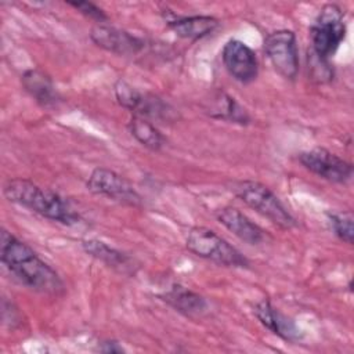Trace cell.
<instances>
[{"mask_svg":"<svg viewBox=\"0 0 354 354\" xmlns=\"http://www.w3.org/2000/svg\"><path fill=\"white\" fill-rule=\"evenodd\" d=\"M160 297L176 311L187 317H198L207 308L206 300L199 293L178 283L162 293Z\"/></svg>","mask_w":354,"mask_h":354,"instance_id":"9a60e30c","label":"cell"},{"mask_svg":"<svg viewBox=\"0 0 354 354\" xmlns=\"http://www.w3.org/2000/svg\"><path fill=\"white\" fill-rule=\"evenodd\" d=\"M82 246L86 253L98 259L100 261L105 263L108 267L122 272V274H134L136 264L134 260L127 256L126 253L106 245L98 239H86L82 242Z\"/></svg>","mask_w":354,"mask_h":354,"instance_id":"5bb4252c","label":"cell"},{"mask_svg":"<svg viewBox=\"0 0 354 354\" xmlns=\"http://www.w3.org/2000/svg\"><path fill=\"white\" fill-rule=\"evenodd\" d=\"M310 35L311 50L317 55L329 59L346 36L342 8L336 4L324 6L310 29Z\"/></svg>","mask_w":354,"mask_h":354,"instance_id":"5b68a950","label":"cell"},{"mask_svg":"<svg viewBox=\"0 0 354 354\" xmlns=\"http://www.w3.org/2000/svg\"><path fill=\"white\" fill-rule=\"evenodd\" d=\"M299 160L307 170L330 183L344 184L353 177L350 162L321 147L301 152Z\"/></svg>","mask_w":354,"mask_h":354,"instance_id":"9c48e42d","label":"cell"},{"mask_svg":"<svg viewBox=\"0 0 354 354\" xmlns=\"http://www.w3.org/2000/svg\"><path fill=\"white\" fill-rule=\"evenodd\" d=\"M87 189L95 195L105 196L129 206H141L142 199L134 187L120 174L105 167H97L87 180Z\"/></svg>","mask_w":354,"mask_h":354,"instance_id":"ba28073f","label":"cell"},{"mask_svg":"<svg viewBox=\"0 0 354 354\" xmlns=\"http://www.w3.org/2000/svg\"><path fill=\"white\" fill-rule=\"evenodd\" d=\"M232 189L243 203L281 228L290 230L296 227V218L267 185L253 180H242L236 181Z\"/></svg>","mask_w":354,"mask_h":354,"instance_id":"3957f363","label":"cell"},{"mask_svg":"<svg viewBox=\"0 0 354 354\" xmlns=\"http://www.w3.org/2000/svg\"><path fill=\"white\" fill-rule=\"evenodd\" d=\"M90 37L98 47L119 55H133L144 47V41L137 36L105 24L94 25Z\"/></svg>","mask_w":354,"mask_h":354,"instance_id":"8fae6325","label":"cell"},{"mask_svg":"<svg viewBox=\"0 0 354 354\" xmlns=\"http://www.w3.org/2000/svg\"><path fill=\"white\" fill-rule=\"evenodd\" d=\"M115 95L118 102L136 116L166 122L177 119V112L170 104L165 102L158 95L138 91L122 79L115 84Z\"/></svg>","mask_w":354,"mask_h":354,"instance_id":"8992f818","label":"cell"},{"mask_svg":"<svg viewBox=\"0 0 354 354\" xmlns=\"http://www.w3.org/2000/svg\"><path fill=\"white\" fill-rule=\"evenodd\" d=\"M264 51L272 68L285 79L295 80L299 72V50L296 35L289 29L268 33L264 39Z\"/></svg>","mask_w":354,"mask_h":354,"instance_id":"52a82bcc","label":"cell"},{"mask_svg":"<svg viewBox=\"0 0 354 354\" xmlns=\"http://www.w3.org/2000/svg\"><path fill=\"white\" fill-rule=\"evenodd\" d=\"M187 248L195 256L225 267H249L248 259L228 241L206 227H194L187 235Z\"/></svg>","mask_w":354,"mask_h":354,"instance_id":"277c9868","label":"cell"},{"mask_svg":"<svg viewBox=\"0 0 354 354\" xmlns=\"http://www.w3.org/2000/svg\"><path fill=\"white\" fill-rule=\"evenodd\" d=\"M0 260L22 285L32 290L57 295L64 289L57 271L7 230H1L0 234Z\"/></svg>","mask_w":354,"mask_h":354,"instance_id":"6da1fadb","label":"cell"},{"mask_svg":"<svg viewBox=\"0 0 354 354\" xmlns=\"http://www.w3.org/2000/svg\"><path fill=\"white\" fill-rule=\"evenodd\" d=\"M21 83L24 88L30 94V97L43 106L55 104L58 94L48 75L40 69H29L21 76Z\"/></svg>","mask_w":354,"mask_h":354,"instance_id":"ac0fdd59","label":"cell"},{"mask_svg":"<svg viewBox=\"0 0 354 354\" xmlns=\"http://www.w3.org/2000/svg\"><path fill=\"white\" fill-rule=\"evenodd\" d=\"M66 3H68V6L73 7L79 12H82L83 15L91 18V19H95L98 24H102L108 19L106 14L100 7H97L94 3H90V1H66Z\"/></svg>","mask_w":354,"mask_h":354,"instance_id":"7402d4cb","label":"cell"},{"mask_svg":"<svg viewBox=\"0 0 354 354\" xmlns=\"http://www.w3.org/2000/svg\"><path fill=\"white\" fill-rule=\"evenodd\" d=\"M254 315L268 330L286 342H297L301 339V333L295 322L277 310L270 300L263 299L254 306Z\"/></svg>","mask_w":354,"mask_h":354,"instance_id":"7c38bea8","label":"cell"},{"mask_svg":"<svg viewBox=\"0 0 354 354\" xmlns=\"http://www.w3.org/2000/svg\"><path fill=\"white\" fill-rule=\"evenodd\" d=\"M129 130L131 136L145 148L158 151L165 145V137L158 127L145 118L133 115L129 122Z\"/></svg>","mask_w":354,"mask_h":354,"instance_id":"d6986e66","label":"cell"},{"mask_svg":"<svg viewBox=\"0 0 354 354\" xmlns=\"http://www.w3.org/2000/svg\"><path fill=\"white\" fill-rule=\"evenodd\" d=\"M221 58L228 73L239 83L248 84L259 75V61L254 51L238 39L228 40L221 51Z\"/></svg>","mask_w":354,"mask_h":354,"instance_id":"30bf717a","label":"cell"},{"mask_svg":"<svg viewBox=\"0 0 354 354\" xmlns=\"http://www.w3.org/2000/svg\"><path fill=\"white\" fill-rule=\"evenodd\" d=\"M98 350L101 353H123L124 348L115 340H105L98 344Z\"/></svg>","mask_w":354,"mask_h":354,"instance_id":"603a6c76","label":"cell"},{"mask_svg":"<svg viewBox=\"0 0 354 354\" xmlns=\"http://www.w3.org/2000/svg\"><path fill=\"white\" fill-rule=\"evenodd\" d=\"M307 68L310 79L317 83H328L333 79V68L329 59L317 55L313 50H308L307 54Z\"/></svg>","mask_w":354,"mask_h":354,"instance_id":"44dd1931","label":"cell"},{"mask_svg":"<svg viewBox=\"0 0 354 354\" xmlns=\"http://www.w3.org/2000/svg\"><path fill=\"white\" fill-rule=\"evenodd\" d=\"M206 112L214 119L227 120L230 123H238V124L250 123V116L248 115L246 109L242 108L231 95L220 90H217L214 94L210 95L209 106H206Z\"/></svg>","mask_w":354,"mask_h":354,"instance_id":"e0dca14e","label":"cell"},{"mask_svg":"<svg viewBox=\"0 0 354 354\" xmlns=\"http://www.w3.org/2000/svg\"><path fill=\"white\" fill-rule=\"evenodd\" d=\"M3 194L10 202L26 207L48 220L65 225H73L80 220L79 213L57 192L43 188L28 178L17 177L7 180L3 185Z\"/></svg>","mask_w":354,"mask_h":354,"instance_id":"7a4b0ae2","label":"cell"},{"mask_svg":"<svg viewBox=\"0 0 354 354\" xmlns=\"http://www.w3.org/2000/svg\"><path fill=\"white\" fill-rule=\"evenodd\" d=\"M167 26L183 39H202L218 26V19L210 15H192V17H177L167 19Z\"/></svg>","mask_w":354,"mask_h":354,"instance_id":"2e32d148","label":"cell"},{"mask_svg":"<svg viewBox=\"0 0 354 354\" xmlns=\"http://www.w3.org/2000/svg\"><path fill=\"white\" fill-rule=\"evenodd\" d=\"M217 220L236 238L249 245H259L264 239L263 230L236 207L225 206L220 209L217 212Z\"/></svg>","mask_w":354,"mask_h":354,"instance_id":"4fadbf2b","label":"cell"},{"mask_svg":"<svg viewBox=\"0 0 354 354\" xmlns=\"http://www.w3.org/2000/svg\"><path fill=\"white\" fill-rule=\"evenodd\" d=\"M328 220H329L333 234L340 241H343L348 245H353V236H354L353 213L351 212H333V213L328 214Z\"/></svg>","mask_w":354,"mask_h":354,"instance_id":"ffe728a7","label":"cell"}]
</instances>
